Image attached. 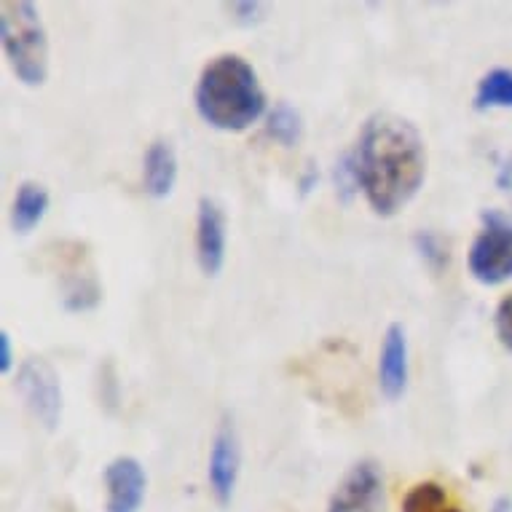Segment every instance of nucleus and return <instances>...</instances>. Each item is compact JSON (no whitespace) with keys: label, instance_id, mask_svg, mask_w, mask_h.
<instances>
[{"label":"nucleus","instance_id":"obj_5","mask_svg":"<svg viewBox=\"0 0 512 512\" xmlns=\"http://www.w3.org/2000/svg\"><path fill=\"white\" fill-rule=\"evenodd\" d=\"M17 389L35 419L49 432H54L62 421V384H59L57 370L43 357H27L19 365Z\"/></svg>","mask_w":512,"mask_h":512},{"label":"nucleus","instance_id":"obj_19","mask_svg":"<svg viewBox=\"0 0 512 512\" xmlns=\"http://www.w3.org/2000/svg\"><path fill=\"white\" fill-rule=\"evenodd\" d=\"M228 11L234 14V22H239V25H244V27H250V25H258V22H261L266 6H263V3H231V6H228Z\"/></svg>","mask_w":512,"mask_h":512},{"label":"nucleus","instance_id":"obj_7","mask_svg":"<svg viewBox=\"0 0 512 512\" xmlns=\"http://www.w3.org/2000/svg\"><path fill=\"white\" fill-rule=\"evenodd\" d=\"M239 467H242V448H239V435H236L234 421H220L218 432L212 437L210 462H207V480L210 491L220 507H228L234 499L236 480H239Z\"/></svg>","mask_w":512,"mask_h":512},{"label":"nucleus","instance_id":"obj_21","mask_svg":"<svg viewBox=\"0 0 512 512\" xmlns=\"http://www.w3.org/2000/svg\"><path fill=\"white\" fill-rule=\"evenodd\" d=\"M488 512H512V499L510 496H496Z\"/></svg>","mask_w":512,"mask_h":512},{"label":"nucleus","instance_id":"obj_12","mask_svg":"<svg viewBox=\"0 0 512 512\" xmlns=\"http://www.w3.org/2000/svg\"><path fill=\"white\" fill-rule=\"evenodd\" d=\"M49 212V191L35 180H25L17 188L14 204H11V228L17 234H30L35 226H41V220Z\"/></svg>","mask_w":512,"mask_h":512},{"label":"nucleus","instance_id":"obj_20","mask_svg":"<svg viewBox=\"0 0 512 512\" xmlns=\"http://www.w3.org/2000/svg\"><path fill=\"white\" fill-rule=\"evenodd\" d=\"M14 365V354H11V336L9 330H0V373H9Z\"/></svg>","mask_w":512,"mask_h":512},{"label":"nucleus","instance_id":"obj_4","mask_svg":"<svg viewBox=\"0 0 512 512\" xmlns=\"http://www.w3.org/2000/svg\"><path fill=\"white\" fill-rule=\"evenodd\" d=\"M467 269L472 279L496 287L512 279V223L496 212L483 215V228L472 239L467 252Z\"/></svg>","mask_w":512,"mask_h":512},{"label":"nucleus","instance_id":"obj_13","mask_svg":"<svg viewBox=\"0 0 512 512\" xmlns=\"http://www.w3.org/2000/svg\"><path fill=\"white\" fill-rule=\"evenodd\" d=\"M475 108L491 110V108H512V70L510 68H494L488 70L486 76L478 81L475 89Z\"/></svg>","mask_w":512,"mask_h":512},{"label":"nucleus","instance_id":"obj_8","mask_svg":"<svg viewBox=\"0 0 512 512\" xmlns=\"http://www.w3.org/2000/svg\"><path fill=\"white\" fill-rule=\"evenodd\" d=\"M148 475L135 456H116L105 467V512H140Z\"/></svg>","mask_w":512,"mask_h":512},{"label":"nucleus","instance_id":"obj_6","mask_svg":"<svg viewBox=\"0 0 512 512\" xmlns=\"http://www.w3.org/2000/svg\"><path fill=\"white\" fill-rule=\"evenodd\" d=\"M384 478L378 464L360 462L346 472L328 502V512H384Z\"/></svg>","mask_w":512,"mask_h":512},{"label":"nucleus","instance_id":"obj_18","mask_svg":"<svg viewBox=\"0 0 512 512\" xmlns=\"http://www.w3.org/2000/svg\"><path fill=\"white\" fill-rule=\"evenodd\" d=\"M336 185H338V194L344 196V199H352L354 191H360L357 172H354L352 153H346L344 159L336 164Z\"/></svg>","mask_w":512,"mask_h":512},{"label":"nucleus","instance_id":"obj_11","mask_svg":"<svg viewBox=\"0 0 512 512\" xmlns=\"http://www.w3.org/2000/svg\"><path fill=\"white\" fill-rule=\"evenodd\" d=\"M177 183V153L169 140L159 137L148 145L143 159V185L151 199H167Z\"/></svg>","mask_w":512,"mask_h":512},{"label":"nucleus","instance_id":"obj_17","mask_svg":"<svg viewBox=\"0 0 512 512\" xmlns=\"http://www.w3.org/2000/svg\"><path fill=\"white\" fill-rule=\"evenodd\" d=\"M416 244H419L421 255H424V261L432 266V269H440L448 263V250H445L443 239L432 231H424V234L416 236Z\"/></svg>","mask_w":512,"mask_h":512},{"label":"nucleus","instance_id":"obj_9","mask_svg":"<svg viewBox=\"0 0 512 512\" xmlns=\"http://www.w3.org/2000/svg\"><path fill=\"white\" fill-rule=\"evenodd\" d=\"M226 212L215 199L202 196L196 207V258L207 277H218L226 263Z\"/></svg>","mask_w":512,"mask_h":512},{"label":"nucleus","instance_id":"obj_2","mask_svg":"<svg viewBox=\"0 0 512 512\" xmlns=\"http://www.w3.org/2000/svg\"><path fill=\"white\" fill-rule=\"evenodd\" d=\"M199 116L220 132L236 135L266 113V92L258 73L239 54H218L199 73L194 89Z\"/></svg>","mask_w":512,"mask_h":512},{"label":"nucleus","instance_id":"obj_15","mask_svg":"<svg viewBox=\"0 0 512 512\" xmlns=\"http://www.w3.org/2000/svg\"><path fill=\"white\" fill-rule=\"evenodd\" d=\"M266 135L285 148H293L303 135V118L290 102H277L266 116Z\"/></svg>","mask_w":512,"mask_h":512},{"label":"nucleus","instance_id":"obj_10","mask_svg":"<svg viewBox=\"0 0 512 512\" xmlns=\"http://www.w3.org/2000/svg\"><path fill=\"white\" fill-rule=\"evenodd\" d=\"M408 387V338L400 322H392L378 352V389L387 400H400Z\"/></svg>","mask_w":512,"mask_h":512},{"label":"nucleus","instance_id":"obj_1","mask_svg":"<svg viewBox=\"0 0 512 512\" xmlns=\"http://www.w3.org/2000/svg\"><path fill=\"white\" fill-rule=\"evenodd\" d=\"M357 183L370 210L392 218L419 194L427 177V145L416 126L395 113H373L352 151Z\"/></svg>","mask_w":512,"mask_h":512},{"label":"nucleus","instance_id":"obj_3","mask_svg":"<svg viewBox=\"0 0 512 512\" xmlns=\"http://www.w3.org/2000/svg\"><path fill=\"white\" fill-rule=\"evenodd\" d=\"M0 43L11 73L25 86H43L49 78V35L30 0L0 3Z\"/></svg>","mask_w":512,"mask_h":512},{"label":"nucleus","instance_id":"obj_14","mask_svg":"<svg viewBox=\"0 0 512 512\" xmlns=\"http://www.w3.org/2000/svg\"><path fill=\"white\" fill-rule=\"evenodd\" d=\"M400 512H462V507L448 496V491L440 483L424 480L405 494Z\"/></svg>","mask_w":512,"mask_h":512},{"label":"nucleus","instance_id":"obj_16","mask_svg":"<svg viewBox=\"0 0 512 512\" xmlns=\"http://www.w3.org/2000/svg\"><path fill=\"white\" fill-rule=\"evenodd\" d=\"M494 330L496 338H499V344L512 354V293L502 295V301L496 303Z\"/></svg>","mask_w":512,"mask_h":512}]
</instances>
